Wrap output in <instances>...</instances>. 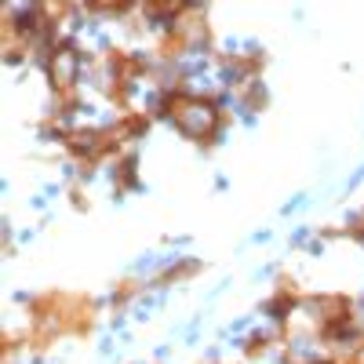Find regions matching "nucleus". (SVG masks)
<instances>
[{
    "label": "nucleus",
    "mask_w": 364,
    "mask_h": 364,
    "mask_svg": "<svg viewBox=\"0 0 364 364\" xmlns=\"http://www.w3.org/2000/svg\"><path fill=\"white\" fill-rule=\"evenodd\" d=\"M29 321L51 324L58 336H91L99 324V306L80 291H41L26 302Z\"/></svg>",
    "instance_id": "f257e3e1"
},
{
    "label": "nucleus",
    "mask_w": 364,
    "mask_h": 364,
    "mask_svg": "<svg viewBox=\"0 0 364 364\" xmlns=\"http://www.w3.org/2000/svg\"><path fill=\"white\" fill-rule=\"evenodd\" d=\"M33 51H41L37 41H33V33L26 29L22 15H15L8 8L4 11V58H8V63H18V58H29Z\"/></svg>",
    "instance_id": "f03ea898"
},
{
    "label": "nucleus",
    "mask_w": 364,
    "mask_h": 364,
    "mask_svg": "<svg viewBox=\"0 0 364 364\" xmlns=\"http://www.w3.org/2000/svg\"><path fill=\"white\" fill-rule=\"evenodd\" d=\"M306 291H302L291 277H281L277 284H273V291H269V299H266V314L273 317V321H288L299 306H306Z\"/></svg>",
    "instance_id": "7ed1b4c3"
},
{
    "label": "nucleus",
    "mask_w": 364,
    "mask_h": 364,
    "mask_svg": "<svg viewBox=\"0 0 364 364\" xmlns=\"http://www.w3.org/2000/svg\"><path fill=\"white\" fill-rule=\"evenodd\" d=\"M149 124H154V113H149V109H124V113L113 120V128H117L120 139H124V146L135 142L139 135H146Z\"/></svg>",
    "instance_id": "20e7f679"
},
{
    "label": "nucleus",
    "mask_w": 364,
    "mask_h": 364,
    "mask_svg": "<svg viewBox=\"0 0 364 364\" xmlns=\"http://www.w3.org/2000/svg\"><path fill=\"white\" fill-rule=\"evenodd\" d=\"M139 186V157L135 154H124L113 161V190L117 193H128Z\"/></svg>",
    "instance_id": "39448f33"
},
{
    "label": "nucleus",
    "mask_w": 364,
    "mask_h": 364,
    "mask_svg": "<svg viewBox=\"0 0 364 364\" xmlns=\"http://www.w3.org/2000/svg\"><path fill=\"white\" fill-rule=\"evenodd\" d=\"M186 51H190V41L182 37L175 26H164V33L157 41V58H161V63H178Z\"/></svg>",
    "instance_id": "423d86ee"
},
{
    "label": "nucleus",
    "mask_w": 364,
    "mask_h": 364,
    "mask_svg": "<svg viewBox=\"0 0 364 364\" xmlns=\"http://www.w3.org/2000/svg\"><path fill=\"white\" fill-rule=\"evenodd\" d=\"M200 273V262L197 259H178L175 266H168L164 273H157V284H178V281H190Z\"/></svg>",
    "instance_id": "0eeeda50"
},
{
    "label": "nucleus",
    "mask_w": 364,
    "mask_h": 364,
    "mask_svg": "<svg viewBox=\"0 0 364 364\" xmlns=\"http://www.w3.org/2000/svg\"><path fill=\"white\" fill-rule=\"evenodd\" d=\"M237 95H240V102H245V109H252V113L266 109V102H269V95H266V84H262V80L237 84Z\"/></svg>",
    "instance_id": "6e6552de"
},
{
    "label": "nucleus",
    "mask_w": 364,
    "mask_h": 364,
    "mask_svg": "<svg viewBox=\"0 0 364 364\" xmlns=\"http://www.w3.org/2000/svg\"><path fill=\"white\" fill-rule=\"evenodd\" d=\"M269 350H273V336H269V331H252V336L245 339V357L248 360H262Z\"/></svg>",
    "instance_id": "1a4fd4ad"
},
{
    "label": "nucleus",
    "mask_w": 364,
    "mask_h": 364,
    "mask_svg": "<svg viewBox=\"0 0 364 364\" xmlns=\"http://www.w3.org/2000/svg\"><path fill=\"white\" fill-rule=\"evenodd\" d=\"M142 291V281H135V277H124L117 288H113V306H128V302L135 299Z\"/></svg>",
    "instance_id": "9d476101"
},
{
    "label": "nucleus",
    "mask_w": 364,
    "mask_h": 364,
    "mask_svg": "<svg viewBox=\"0 0 364 364\" xmlns=\"http://www.w3.org/2000/svg\"><path fill=\"white\" fill-rule=\"evenodd\" d=\"M343 233H346V237H353V240H360V245H364V211H360L357 219H350V223L343 226Z\"/></svg>",
    "instance_id": "9b49d317"
}]
</instances>
